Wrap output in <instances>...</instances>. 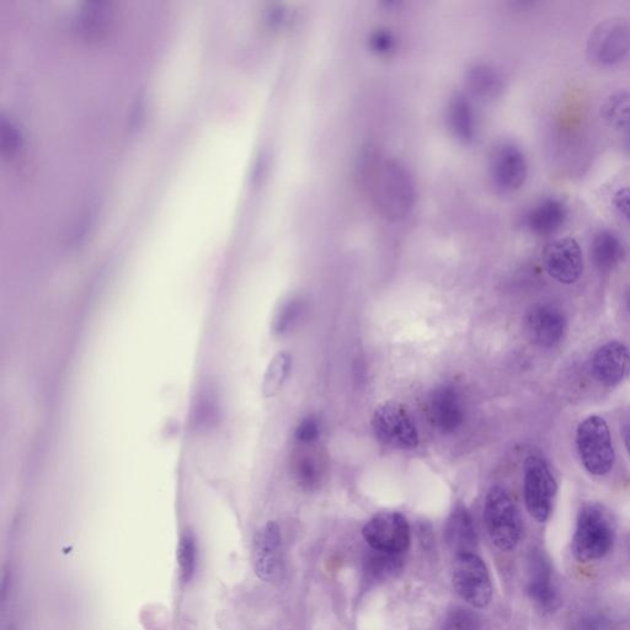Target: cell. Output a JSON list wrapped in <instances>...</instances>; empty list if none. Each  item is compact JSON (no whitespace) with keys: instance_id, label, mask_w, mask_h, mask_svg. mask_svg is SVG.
<instances>
[{"instance_id":"f1b7e54d","label":"cell","mask_w":630,"mask_h":630,"mask_svg":"<svg viewBox=\"0 0 630 630\" xmlns=\"http://www.w3.org/2000/svg\"><path fill=\"white\" fill-rule=\"evenodd\" d=\"M574 630H611V623L601 613L589 612L576 619Z\"/></svg>"},{"instance_id":"9c48e42d","label":"cell","mask_w":630,"mask_h":630,"mask_svg":"<svg viewBox=\"0 0 630 630\" xmlns=\"http://www.w3.org/2000/svg\"><path fill=\"white\" fill-rule=\"evenodd\" d=\"M362 535L373 551L387 555L403 554L411 543L409 522L399 512L376 515L363 527Z\"/></svg>"},{"instance_id":"f546056e","label":"cell","mask_w":630,"mask_h":630,"mask_svg":"<svg viewBox=\"0 0 630 630\" xmlns=\"http://www.w3.org/2000/svg\"><path fill=\"white\" fill-rule=\"evenodd\" d=\"M395 45L391 32L379 30L371 37L372 50L379 55H386L393 50Z\"/></svg>"},{"instance_id":"ba28073f","label":"cell","mask_w":630,"mask_h":630,"mask_svg":"<svg viewBox=\"0 0 630 630\" xmlns=\"http://www.w3.org/2000/svg\"><path fill=\"white\" fill-rule=\"evenodd\" d=\"M630 51V23L623 18L602 21L587 40V56L600 66H613Z\"/></svg>"},{"instance_id":"d6a6232c","label":"cell","mask_w":630,"mask_h":630,"mask_svg":"<svg viewBox=\"0 0 630 630\" xmlns=\"http://www.w3.org/2000/svg\"><path fill=\"white\" fill-rule=\"evenodd\" d=\"M624 441H626L627 451H628L629 456H630V430L627 432L626 440H624Z\"/></svg>"},{"instance_id":"83f0119b","label":"cell","mask_w":630,"mask_h":630,"mask_svg":"<svg viewBox=\"0 0 630 630\" xmlns=\"http://www.w3.org/2000/svg\"><path fill=\"white\" fill-rule=\"evenodd\" d=\"M320 424L315 416H307L304 418L296 429V440L303 446L313 445L319 439Z\"/></svg>"},{"instance_id":"ac0fdd59","label":"cell","mask_w":630,"mask_h":630,"mask_svg":"<svg viewBox=\"0 0 630 630\" xmlns=\"http://www.w3.org/2000/svg\"><path fill=\"white\" fill-rule=\"evenodd\" d=\"M568 207L558 199H547L532 208L526 217L527 227L538 236H551L568 220Z\"/></svg>"},{"instance_id":"8fae6325","label":"cell","mask_w":630,"mask_h":630,"mask_svg":"<svg viewBox=\"0 0 630 630\" xmlns=\"http://www.w3.org/2000/svg\"><path fill=\"white\" fill-rule=\"evenodd\" d=\"M490 168L496 188L507 192L519 190L528 175L525 154L514 144H503L496 148Z\"/></svg>"},{"instance_id":"5b68a950","label":"cell","mask_w":630,"mask_h":630,"mask_svg":"<svg viewBox=\"0 0 630 630\" xmlns=\"http://www.w3.org/2000/svg\"><path fill=\"white\" fill-rule=\"evenodd\" d=\"M372 429L384 446L397 450H414L419 445L418 427L405 405L387 402L372 415Z\"/></svg>"},{"instance_id":"277c9868","label":"cell","mask_w":630,"mask_h":630,"mask_svg":"<svg viewBox=\"0 0 630 630\" xmlns=\"http://www.w3.org/2000/svg\"><path fill=\"white\" fill-rule=\"evenodd\" d=\"M576 446L587 472L603 477L612 471L616 453L610 427L601 416L591 415L580 423L576 431Z\"/></svg>"},{"instance_id":"3957f363","label":"cell","mask_w":630,"mask_h":630,"mask_svg":"<svg viewBox=\"0 0 630 630\" xmlns=\"http://www.w3.org/2000/svg\"><path fill=\"white\" fill-rule=\"evenodd\" d=\"M484 522L491 542L500 551L511 552L519 546L522 537L520 512L504 488L489 490L484 505Z\"/></svg>"},{"instance_id":"ffe728a7","label":"cell","mask_w":630,"mask_h":630,"mask_svg":"<svg viewBox=\"0 0 630 630\" xmlns=\"http://www.w3.org/2000/svg\"><path fill=\"white\" fill-rule=\"evenodd\" d=\"M448 120L459 140L469 143L477 136V120L471 101L462 93L452 96L448 106Z\"/></svg>"},{"instance_id":"603a6c76","label":"cell","mask_w":630,"mask_h":630,"mask_svg":"<svg viewBox=\"0 0 630 630\" xmlns=\"http://www.w3.org/2000/svg\"><path fill=\"white\" fill-rule=\"evenodd\" d=\"M602 116L608 125L623 130L630 126V93L619 92L608 96L602 105Z\"/></svg>"},{"instance_id":"44dd1931","label":"cell","mask_w":630,"mask_h":630,"mask_svg":"<svg viewBox=\"0 0 630 630\" xmlns=\"http://www.w3.org/2000/svg\"><path fill=\"white\" fill-rule=\"evenodd\" d=\"M467 84L473 94L485 99L496 98L504 90V79L496 69L485 64L469 68Z\"/></svg>"},{"instance_id":"d6986e66","label":"cell","mask_w":630,"mask_h":630,"mask_svg":"<svg viewBox=\"0 0 630 630\" xmlns=\"http://www.w3.org/2000/svg\"><path fill=\"white\" fill-rule=\"evenodd\" d=\"M624 256L622 240L617 234L607 231H600L596 234L591 244V258L596 269L601 272H610L621 263Z\"/></svg>"},{"instance_id":"836d02e7","label":"cell","mask_w":630,"mask_h":630,"mask_svg":"<svg viewBox=\"0 0 630 630\" xmlns=\"http://www.w3.org/2000/svg\"><path fill=\"white\" fill-rule=\"evenodd\" d=\"M628 306H629V309H630V296H629V300H628Z\"/></svg>"},{"instance_id":"484cf974","label":"cell","mask_w":630,"mask_h":630,"mask_svg":"<svg viewBox=\"0 0 630 630\" xmlns=\"http://www.w3.org/2000/svg\"><path fill=\"white\" fill-rule=\"evenodd\" d=\"M445 630H480L479 618L467 608H456L448 613Z\"/></svg>"},{"instance_id":"8992f818","label":"cell","mask_w":630,"mask_h":630,"mask_svg":"<svg viewBox=\"0 0 630 630\" xmlns=\"http://www.w3.org/2000/svg\"><path fill=\"white\" fill-rule=\"evenodd\" d=\"M452 583L457 594L474 608L487 607L493 599V583L487 565L475 553L456 555Z\"/></svg>"},{"instance_id":"4fadbf2b","label":"cell","mask_w":630,"mask_h":630,"mask_svg":"<svg viewBox=\"0 0 630 630\" xmlns=\"http://www.w3.org/2000/svg\"><path fill=\"white\" fill-rule=\"evenodd\" d=\"M426 409L431 424L443 434L457 431L466 416L461 395L450 386H441L432 391Z\"/></svg>"},{"instance_id":"e575fe53","label":"cell","mask_w":630,"mask_h":630,"mask_svg":"<svg viewBox=\"0 0 630 630\" xmlns=\"http://www.w3.org/2000/svg\"><path fill=\"white\" fill-rule=\"evenodd\" d=\"M628 143H629V147H630V135H629V140H628Z\"/></svg>"},{"instance_id":"4dcf8cb0","label":"cell","mask_w":630,"mask_h":630,"mask_svg":"<svg viewBox=\"0 0 630 630\" xmlns=\"http://www.w3.org/2000/svg\"><path fill=\"white\" fill-rule=\"evenodd\" d=\"M613 204H615L618 212L622 213L630 222V188L618 190Z\"/></svg>"},{"instance_id":"d4e9b609","label":"cell","mask_w":630,"mask_h":630,"mask_svg":"<svg viewBox=\"0 0 630 630\" xmlns=\"http://www.w3.org/2000/svg\"><path fill=\"white\" fill-rule=\"evenodd\" d=\"M304 312V302L293 298L282 306L280 312L277 313L274 330L276 334L282 335L288 333L295 325L300 322Z\"/></svg>"},{"instance_id":"e0dca14e","label":"cell","mask_w":630,"mask_h":630,"mask_svg":"<svg viewBox=\"0 0 630 630\" xmlns=\"http://www.w3.org/2000/svg\"><path fill=\"white\" fill-rule=\"evenodd\" d=\"M446 542L458 554L474 553L478 536L474 522L466 506L459 503L448 517L445 530Z\"/></svg>"},{"instance_id":"52a82bcc","label":"cell","mask_w":630,"mask_h":630,"mask_svg":"<svg viewBox=\"0 0 630 630\" xmlns=\"http://www.w3.org/2000/svg\"><path fill=\"white\" fill-rule=\"evenodd\" d=\"M523 494L528 512L537 522H547L551 517L558 485L548 463L538 456L525 461Z\"/></svg>"},{"instance_id":"5bb4252c","label":"cell","mask_w":630,"mask_h":630,"mask_svg":"<svg viewBox=\"0 0 630 630\" xmlns=\"http://www.w3.org/2000/svg\"><path fill=\"white\" fill-rule=\"evenodd\" d=\"M630 371V351L619 341H611L597 350L592 359V373L602 386H618Z\"/></svg>"},{"instance_id":"4316f807","label":"cell","mask_w":630,"mask_h":630,"mask_svg":"<svg viewBox=\"0 0 630 630\" xmlns=\"http://www.w3.org/2000/svg\"><path fill=\"white\" fill-rule=\"evenodd\" d=\"M179 564L183 580L185 583H189L192 575H194L196 564L195 543L190 537H184L181 539L179 547Z\"/></svg>"},{"instance_id":"7c38bea8","label":"cell","mask_w":630,"mask_h":630,"mask_svg":"<svg viewBox=\"0 0 630 630\" xmlns=\"http://www.w3.org/2000/svg\"><path fill=\"white\" fill-rule=\"evenodd\" d=\"M567 320L560 309L549 304H538L528 311L525 329L533 344L549 349L562 340Z\"/></svg>"},{"instance_id":"1f68e13d","label":"cell","mask_w":630,"mask_h":630,"mask_svg":"<svg viewBox=\"0 0 630 630\" xmlns=\"http://www.w3.org/2000/svg\"><path fill=\"white\" fill-rule=\"evenodd\" d=\"M2 137L3 146L5 147L4 149H10V151H12V149H15L16 142H18V136H16V133L12 127H5V125H3Z\"/></svg>"},{"instance_id":"6da1fadb","label":"cell","mask_w":630,"mask_h":630,"mask_svg":"<svg viewBox=\"0 0 630 630\" xmlns=\"http://www.w3.org/2000/svg\"><path fill=\"white\" fill-rule=\"evenodd\" d=\"M371 186L376 204L384 216L399 220L407 217L415 205L413 178L397 160L386 159L372 169Z\"/></svg>"},{"instance_id":"9a60e30c","label":"cell","mask_w":630,"mask_h":630,"mask_svg":"<svg viewBox=\"0 0 630 630\" xmlns=\"http://www.w3.org/2000/svg\"><path fill=\"white\" fill-rule=\"evenodd\" d=\"M253 560L255 573L261 580L272 581L279 574L281 531L276 522H269L255 536Z\"/></svg>"},{"instance_id":"30bf717a","label":"cell","mask_w":630,"mask_h":630,"mask_svg":"<svg viewBox=\"0 0 630 630\" xmlns=\"http://www.w3.org/2000/svg\"><path fill=\"white\" fill-rule=\"evenodd\" d=\"M543 264L555 281L573 285L583 275V250L574 238L554 240L543 250Z\"/></svg>"},{"instance_id":"7a4b0ae2","label":"cell","mask_w":630,"mask_h":630,"mask_svg":"<svg viewBox=\"0 0 630 630\" xmlns=\"http://www.w3.org/2000/svg\"><path fill=\"white\" fill-rule=\"evenodd\" d=\"M615 538V523L608 512L600 505H586L576 522L571 552L580 563L596 562L612 551Z\"/></svg>"},{"instance_id":"7402d4cb","label":"cell","mask_w":630,"mask_h":630,"mask_svg":"<svg viewBox=\"0 0 630 630\" xmlns=\"http://www.w3.org/2000/svg\"><path fill=\"white\" fill-rule=\"evenodd\" d=\"M292 368V357L287 352H279L271 360L268 370H266L263 394L266 398L274 397L279 393L282 386L290 375Z\"/></svg>"},{"instance_id":"2e32d148","label":"cell","mask_w":630,"mask_h":630,"mask_svg":"<svg viewBox=\"0 0 630 630\" xmlns=\"http://www.w3.org/2000/svg\"><path fill=\"white\" fill-rule=\"evenodd\" d=\"M527 592L543 610L552 611L559 605V595L552 578V569L541 553H533Z\"/></svg>"},{"instance_id":"cb8c5ba5","label":"cell","mask_w":630,"mask_h":630,"mask_svg":"<svg viewBox=\"0 0 630 630\" xmlns=\"http://www.w3.org/2000/svg\"><path fill=\"white\" fill-rule=\"evenodd\" d=\"M298 485L304 490L313 491L319 488L323 479V466L320 459L313 455H301L293 466Z\"/></svg>"}]
</instances>
